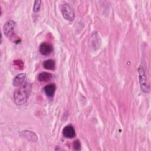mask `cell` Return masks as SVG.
Returning <instances> with one entry per match:
<instances>
[{
  "instance_id": "1",
  "label": "cell",
  "mask_w": 151,
  "mask_h": 151,
  "mask_svg": "<svg viewBox=\"0 0 151 151\" xmlns=\"http://www.w3.org/2000/svg\"><path fill=\"white\" fill-rule=\"evenodd\" d=\"M32 86L31 83L26 82L21 85L19 88L14 93V100L17 105L21 106L27 103L31 91Z\"/></svg>"
},
{
  "instance_id": "2",
  "label": "cell",
  "mask_w": 151,
  "mask_h": 151,
  "mask_svg": "<svg viewBox=\"0 0 151 151\" xmlns=\"http://www.w3.org/2000/svg\"><path fill=\"white\" fill-rule=\"evenodd\" d=\"M61 12L63 17L67 20L73 21L75 18V12L73 9L68 4L62 5Z\"/></svg>"
},
{
  "instance_id": "3",
  "label": "cell",
  "mask_w": 151,
  "mask_h": 151,
  "mask_svg": "<svg viewBox=\"0 0 151 151\" xmlns=\"http://www.w3.org/2000/svg\"><path fill=\"white\" fill-rule=\"evenodd\" d=\"M15 23L12 20L7 21L3 27V31L4 34L8 37H11L14 34V28Z\"/></svg>"
},
{
  "instance_id": "4",
  "label": "cell",
  "mask_w": 151,
  "mask_h": 151,
  "mask_svg": "<svg viewBox=\"0 0 151 151\" xmlns=\"http://www.w3.org/2000/svg\"><path fill=\"white\" fill-rule=\"evenodd\" d=\"M139 81L140 84L141 89L143 92L147 93L149 91V88L146 83L145 73L143 68L142 67H140L139 69Z\"/></svg>"
},
{
  "instance_id": "5",
  "label": "cell",
  "mask_w": 151,
  "mask_h": 151,
  "mask_svg": "<svg viewBox=\"0 0 151 151\" xmlns=\"http://www.w3.org/2000/svg\"><path fill=\"white\" fill-rule=\"evenodd\" d=\"M52 49V45L48 42H42L39 47L40 53L44 55H47L51 54Z\"/></svg>"
},
{
  "instance_id": "6",
  "label": "cell",
  "mask_w": 151,
  "mask_h": 151,
  "mask_svg": "<svg viewBox=\"0 0 151 151\" xmlns=\"http://www.w3.org/2000/svg\"><path fill=\"white\" fill-rule=\"evenodd\" d=\"M63 136L68 139L74 138L76 136V132L71 125H68L64 127L63 130Z\"/></svg>"
},
{
  "instance_id": "7",
  "label": "cell",
  "mask_w": 151,
  "mask_h": 151,
  "mask_svg": "<svg viewBox=\"0 0 151 151\" xmlns=\"http://www.w3.org/2000/svg\"><path fill=\"white\" fill-rule=\"evenodd\" d=\"M20 135L23 138L31 142H36L38 139L37 135L34 132L29 130L22 131L20 133Z\"/></svg>"
},
{
  "instance_id": "8",
  "label": "cell",
  "mask_w": 151,
  "mask_h": 151,
  "mask_svg": "<svg viewBox=\"0 0 151 151\" xmlns=\"http://www.w3.org/2000/svg\"><path fill=\"white\" fill-rule=\"evenodd\" d=\"M26 78L25 73H20L17 75L13 80V85L15 86H19L24 83Z\"/></svg>"
},
{
  "instance_id": "9",
  "label": "cell",
  "mask_w": 151,
  "mask_h": 151,
  "mask_svg": "<svg viewBox=\"0 0 151 151\" xmlns=\"http://www.w3.org/2000/svg\"><path fill=\"white\" fill-rule=\"evenodd\" d=\"M44 91L46 94V95L49 97H52L55 94L56 87L54 84H50L48 85H47L44 88Z\"/></svg>"
},
{
  "instance_id": "10",
  "label": "cell",
  "mask_w": 151,
  "mask_h": 151,
  "mask_svg": "<svg viewBox=\"0 0 151 151\" xmlns=\"http://www.w3.org/2000/svg\"><path fill=\"white\" fill-rule=\"evenodd\" d=\"M52 75L51 73H47V72L41 73L38 76V80L40 82H43V83L50 81L52 79Z\"/></svg>"
},
{
  "instance_id": "11",
  "label": "cell",
  "mask_w": 151,
  "mask_h": 151,
  "mask_svg": "<svg viewBox=\"0 0 151 151\" xmlns=\"http://www.w3.org/2000/svg\"><path fill=\"white\" fill-rule=\"evenodd\" d=\"M42 65L45 69L49 70H53L55 67V63L53 60L51 59L45 60L44 61Z\"/></svg>"
},
{
  "instance_id": "12",
  "label": "cell",
  "mask_w": 151,
  "mask_h": 151,
  "mask_svg": "<svg viewBox=\"0 0 151 151\" xmlns=\"http://www.w3.org/2000/svg\"><path fill=\"white\" fill-rule=\"evenodd\" d=\"M41 1L40 0H36L34 1V5H33V11L35 12L39 11L41 6Z\"/></svg>"
},
{
  "instance_id": "13",
  "label": "cell",
  "mask_w": 151,
  "mask_h": 151,
  "mask_svg": "<svg viewBox=\"0 0 151 151\" xmlns=\"http://www.w3.org/2000/svg\"><path fill=\"white\" fill-rule=\"evenodd\" d=\"M80 146H81L80 143L78 140H75L73 145V149H74V150H79L80 149Z\"/></svg>"
}]
</instances>
